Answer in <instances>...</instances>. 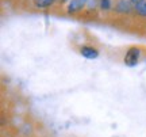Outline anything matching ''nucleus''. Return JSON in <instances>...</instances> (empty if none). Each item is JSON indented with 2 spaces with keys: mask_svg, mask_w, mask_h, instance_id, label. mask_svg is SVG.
I'll use <instances>...</instances> for the list:
<instances>
[{
  "mask_svg": "<svg viewBox=\"0 0 146 137\" xmlns=\"http://www.w3.org/2000/svg\"><path fill=\"white\" fill-rule=\"evenodd\" d=\"M141 47L138 46H131L129 47V50L126 52V56H125V64L127 67H135L137 64L139 63L141 60Z\"/></svg>",
  "mask_w": 146,
  "mask_h": 137,
  "instance_id": "nucleus-1",
  "label": "nucleus"
},
{
  "mask_svg": "<svg viewBox=\"0 0 146 137\" xmlns=\"http://www.w3.org/2000/svg\"><path fill=\"white\" fill-rule=\"evenodd\" d=\"M115 11L118 14H130L133 11V4L129 0H118L115 4Z\"/></svg>",
  "mask_w": 146,
  "mask_h": 137,
  "instance_id": "nucleus-2",
  "label": "nucleus"
},
{
  "mask_svg": "<svg viewBox=\"0 0 146 137\" xmlns=\"http://www.w3.org/2000/svg\"><path fill=\"white\" fill-rule=\"evenodd\" d=\"M88 0H70L68 4V12L69 14H77L80 11H83Z\"/></svg>",
  "mask_w": 146,
  "mask_h": 137,
  "instance_id": "nucleus-3",
  "label": "nucleus"
},
{
  "mask_svg": "<svg viewBox=\"0 0 146 137\" xmlns=\"http://www.w3.org/2000/svg\"><path fill=\"white\" fill-rule=\"evenodd\" d=\"M80 54L85 58L94 60V58L99 57V50L95 49L94 46H81V49H80Z\"/></svg>",
  "mask_w": 146,
  "mask_h": 137,
  "instance_id": "nucleus-4",
  "label": "nucleus"
},
{
  "mask_svg": "<svg viewBox=\"0 0 146 137\" xmlns=\"http://www.w3.org/2000/svg\"><path fill=\"white\" fill-rule=\"evenodd\" d=\"M56 1L57 0H34V5H35V8H38V10H45V8L52 7Z\"/></svg>",
  "mask_w": 146,
  "mask_h": 137,
  "instance_id": "nucleus-5",
  "label": "nucleus"
},
{
  "mask_svg": "<svg viewBox=\"0 0 146 137\" xmlns=\"http://www.w3.org/2000/svg\"><path fill=\"white\" fill-rule=\"evenodd\" d=\"M134 11L137 12V15L146 18V0H143V1L139 3V4L134 5Z\"/></svg>",
  "mask_w": 146,
  "mask_h": 137,
  "instance_id": "nucleus-6",
  "label": "nucleus"
},
{
  "mask_svg": "<svg viewBox=\"0 0 146 137\" xmlns=\"http://www.w3.org/2000/svg\"><path fill=\"white\" fill-rule=\"evenodd\" d=\"M100 10L102 11L111 10V0H100Z\"/></svg>",
  "mask_w": 146,
  "mask_h": 137,
  "instance_id": "nucleus-7",
  "label": "nucleus"
},
{
  "mask_svg": "<svg viewBox=\"0 0 146 137\" xmlns=\"http://www.w3.org/2000/svg\"><path fill=\"white\" fill-rule=\"evenodd\" d=\"M129 1H130L133 5H137V4H139V3H142L143 0H129Z\"/></svg>",
  "mask_w": 146,
  "mask_h": 137,
  "instance_id": "nucleus-8",
  "label": "nucleus"
},
{
  "mask_svg": "<svg viewBox=\"0 0 146 137\" xmlns=\"http://www.w3.org/2000/svg\"><path fill=\"white\" fill-rule=\"evenodd\" d=\"M58 1H68V0H58ZM69 1H70V0H69Z\"/></svg>",
  "mask_w": 146,
  "mask_h": 137,
  "instance_id": "nucleus-9",
  "label": "nucleus"
}]
</instances>
